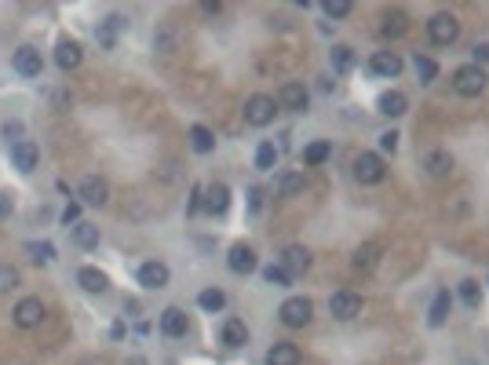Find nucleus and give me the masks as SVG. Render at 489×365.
I'll return each instance as SVG.
<instances>
[{
    "mask_svg": "<svg viewBox=\"0 0 489 365\" xmlns=\"http://www.w3.org/2000/svg\"><path fill=\"white\" fill-rule=\"evenodd\" d=\"M278 103H282L285 110H292V113H303V110L311 106V91H307V84L289 81V84L278 91Z\"/></svg>",
    "mask_w": 489,
    "mask_h": 365,
    "instance_id": "obj_7",
    "label": "nucleus"
},
{
    "mask_svg": "<svg viewBox=\"0 0 489 365\" xmlns=\"http://www.w3.org/2000/svg\"><path fill=\"white\" fill-rule=\"evenodd\" d=\"M274 165H278V146H274V143H259V150H256V168H259V172H270Z\"/></svg>",
    "mask_w": 489,
    "mask_h": 365,
    "instance_id": "obj_32",
    "label": "nucleus"
},
{
    "mask_svg": "<svg viewBox=\"0 0 489 365\" xmlns=\"http://www.w3.org/2000/svg\"><path fill=\"white\" fill-rule=\"evenodd\" d=\"M423 168H427V175H449V168H453V154L449 150H427L423 154Z\"/></svg>",
    "mask_w": 489,
    "mask_h": 365,
    "instance_id": "obj_19",
    "label": "nucleus"
},
{
    "mask_svg": "<svg viewBox=\"0 0 489 365\" xmlns=\"http://www.w3.org/2000/svg\"><path fill=\"white\" fill-rule=\"evenodd\" d=\"M41 51L37 48H19L15 51V73H22V77H41Z\"/></svg>",
    "mask_w": 489,
    "mask_h": 365,
    "instance_id": "obj_13",
    "label": "nucleus"
},
{
    "mask_svg": "<svg viewBox=\"0 0 489 365\" xmlns=\"http://www.w3.org/2000/svg\"><path fill=\"white\" fill-rule=\"evenodd\" d=\"M84 365H91V361H84Z\"/></svg>",
    "mask_w": 489,
    "mask_h": 365,
    "instance_id": "obj_47",
    "label": "nucleus"
},
{
    "mask_svg": "<svg viewBox=\"0 0 489 365\" xmlns=\"http://www.w3.org/2000/svg\"><path fill=\"white\" fill-rule=\"evenodd\" d=\"M329 311H332V318H340V322H351V318H358L361 314V296L358 292H332V299H329Z\"/></svg>",
    "mask_w": 489,
    "mask_h": 365,
    "instance_id": "obj_6",
    "label": "nucleus"
},
{
    "mask_svg": "<svg viewBox=\"0 0 489 365\" xmlns=\"http://www.w3.org/2000/svg\"><path fill=\"white\" fill-rule=\"evenodd\" d=\"M19 285V270L15 267H0V292H8Z\"/></svg>",
    "mask_w": 489,
    "mask_h": 365,
    "instance_id": "obj_39",
    "label": "nucleus"
},
{
    "mask_svg": "<svg viewBox=\"0 0 489 365\" xmlns=\"http://www.w3.org/2000/svg\"><path fill=\"white\" fill-rule=\"evenodd\" d=\"M449 311H453V296H449V289H438L435 299H431V314H427V325H431V329L446 325Z\"/></svg>",
    "mask_w": 489,
    "mask_h": 365,
    "instance_id": "obj_17",
    "label": "nucleus"
},
{
    "mask_svg": "<svg viewBox=\"0 0 489 365\" xmlns=\"http://www.w3.org/2000/svg\"><path fill=\"white\" fill-rule=\"evenodd\" d=\"M282 325H289V329H303L311 322V314H314V303L307 299V296H292V299H285L282 303Z\"/></svg>",
    "mask_w": 489,
    "mask_h": 365,
    "instance_id": "obj_2",
    "label": "nucleus"
},
{
    "mask_svg": "<svg viewBox=\"0 0 489 365\" xmlns=\"http://www.w3.org/2000/svg\"><path fill=\"white\" fill-rule=\"evenodd\" d=\"M11 208H15L11 194H4V190H0V220H8V216H11Z\"/></svg>",
    "mask_w": 489,
    "mask_h": 365,
    "instance_id": "obj_43",
    "label": "nucleus"
},
{
    "mask_svg": "<svg viewBox=\"0 0 489 365\" xmlns=\"http://www.w3.org/2000/svg\"><path fill=\"white\" fill-rule=\"evenodd\" d=\"M485 70L482 66H475V63H468V66H460L453 73V91L456 96H464V99H475V96H482L485 91Z\"/></svg>",
    "mask_w": 489,
    "mask_h": 365,
    "instance_id": "obj_1",
    "label": "nucleus"
},
{
    "mask_svg": "<svg viewBox=\"0 0 489 365\" xmlns=\"http://www.w3.org/2000/svg\"><path fill=\"white\" fill-rule=\"evenodd\" d=\"M81 201L84 205H106L110 201V182L99 175H84L81 179Z\"/></svg>",
    "mask_w": 489,
    "mask_h": 365,
    "instance_id": "obj_9",
    "label": "nucleus"
},
{
    "mask_svg": "<svg viewBox=\"0 0 489 365\" xmlns=\"http://www.w3.org/2000/svg\"><path fill=\"white\" fill-rule=\"evenodd\" d=\"M197 307H201V311H212V314L223 311V307H227V296H223V289H205V292L197 296Z\"/></svg>",
    "mask_w": 489,
    "mask_h": 365,
    "instance_id": "obj_28",
    "label": "nucleus"
},
{
    "mask_svg": "<svg viewBox=\"0 0 489 365\" xmlns=\"http://www.w3.org/2000/svg\"><path fill=\"white\" fill-rule=\"evenodd\" d=\"M329 58H332V70H336V73H347V70L354 66V51H351L347 44H336V48L329 51Z\"/></svg>",
    "mask_w": 489,
    "mask_h": 365,
    "instance_id": "obj_29",
    "label": "nucleus"
},
{
    "mask_svg": "<svg viewBox=\"0 0 489 365\" xmlns=\"http://www.w3.org/2000/svg\"><path fill=\"white\" fill-rule=\"evenodd\" d=\"M77 285H81L84 292H106V289H110L106 274L96 270V267H81V270H77Z\"/></svg>",
    "mask_w": 489,
    "mask_h": 365,
    "instance_id": "obj_21",
    "label": "nucleus"
},
{
    "mask_svg": "<svg viewBox=\"0 0 489 365\" xmlns=\"http://www.w3.org/2000/svg\"><path fill=\"white\" fill-rule=\"evenodd\" d=\"M139 285L143 289H165L168 285V267L161 259H150L139 267Z\"/></svg>",
    "mask_w": 489,
    "mask_h": 365,
    "instance_id": "obj_10",
    "label": "nucleus"
},
{
    "mask_svg": "<svg viewBox=\"0 0 489 365\" xmlns=\"http://www.w3.org/2000/svg\"><path fill=\"white\" fill-rule=\"evenodd\" d=\"M416 77L423 84H431L438 77V63H435V58H427V55H416Z\"/></svg>",
    "mask_w": 489,
    "mask_h": 365,
    "instance_id": "obj_36",
    "label": "nucleus"
},
{
    "mask_svg": "<svg viewBox=\"0 0 489 365\" xmlns=\"http://www.w3.org/2000/svg\"><path fill=\"white\" fill-rule=\"evenodd\" d=\"M73 245L77 249H96L99 245V227L96 223H73Z\"/></svg>",
    "mask_w": 489,
    "mask_h": 365,
    "instance_id": "obj_26",
    "label": "nucleus"
},
{
    "mask_svg": "<svg viewBox=\"0 0 489 365\" xmlns=\"http://www.w3.org/2000/svg\"><path fill=\"white\" fill-rule=\"evenodd\" d=\"M376 263H380V249L376 245H361L354 252V270H373Z\"/></svg>",
    "mask_w": 489,
    "mask_h": 365,
    "instance_id": "obj_31",
    "label": "nucleus"
},
{
    "mask_svg": "<svg viewBox=\"0 0 489 365\" xmlns=\"http://www.w3.org/2000/svg\"><path fill=\"white\" fill-rule=\"evenodd\" d=\"M329 150H332V146H329L325 139H318V143H311L307 150H303V161H307V165H325V161H329Z\"/></svg>",
    "mask_w": 489,
    "mask_h": 365,
    "instance_id": "obj_34",
    "label": "nucleus"
},
{
    "mask_svg": "<svg viewBox=\"0 0 489 365\" xmlns=\"http://www.w3.org/2000/svg\"><path fill=\"white\" fill-rule=\"evenodd\" d=\"M11 161H15L19 172H34V168H37V146L29 143V139L11 143Z\"/></svg>",
    "mask_w": 489,
    "mask_h": 365,
    "instance_id": "obj_14",
    "label": "nucleus"
},
{
    "mask_svg": "<svg viewBox=\"0 0 489 365\" xmlns=\"http://www.w3.org/2000/svg\"><path fill=\"white\" fill-rule=\"evenodd\" d=\"M190 146H194V154H212V150H216V139H212V132L205 125H194L190 128Z\"/></svg>",
    "mask_w": 489,
    "mask_h": 365,
    "instance_id": "obj_27",
    "label": "nucleus"
},
{
    "mask_svg": "<svg viewBox=\"0 0 489 365\" xmlns=\"http://www.w3.org/2000/svg\"><path fill=\"white\" fill-rule=\"evenodd\" d=\"M278 194H282V197H299V194H303V175H299V172H285V175L278 179Z\"/></svg>",
    "mask_w": 489,
    "mask_h": 365,
    "instance_id": "obj_30",
    "label": "nucleus"
},
{
    "mask_svg": "<svg viewBox=\"0 0 489 365\" xmlns=\"http://www.w3.org/2000/svg\"><path fill=\"white\" fill-rule=\"evenodd\" d=\"M223 344H227V347H241V344H249V329H244L241 318H227V322H223Z\"/></svg>",
    "mask_w": 489,
    "mask_h": 365,
    "instance_id": "obj_24",
    "label": "nucleus"
},
{
    "mask_svg": "<svg viewBox=\"0 0 489 365\" xmlns=\"http://www.w3.org/2000/svg\"><path fill=\"white\" fill-rule=\"evenodd\" d=\"M44 322V303L37 296H26L19 299V307H15V325L19 329H37Z\"/></svg>",
    "mask_w": 489,
    "mask_h": 365,
    "instance_id": "obj_8",
    "label": "nucleus"
},
{
    "mask_svg": "<svg viewBox=\"0 0 489 365\" xmlns=\"http://www.w3.org/2000/svg\"><path fill=\"white\" fill-rule=\"evenodd\" d=\"M369 66H373V73H380V77H398V73H402V55H398V51H376Z\"/></svg>",
    "mask_w": 489,
    "mask_h": 365,
    "instance_id": "obj_16",
    "label": "nucleus"
},
{
    "mask_svg": "<svg viewBox=\"0 0 489 365\" xmlns=\"http://www.w3.org/2000/svg\"><path fill=\"white\" fill-rule=\"evenodd\" d=\"M376 106H380V113H384V117H402V113H406V106H409V99L402 96V91H384Z\"/></svg>",
    "mask_w": 489,
    "mask_h": 365,
    "instance_id": "obj_23",
    "label": "nucleus"
},
{
    "mask_svg": "<svg viewBox=\"0 0 489 365\" xmlns=\"http://www.w3.org/2000/svg\"><path fill=\"white\" fill-rule=\"evenodd\" d=\"M380 150L384 154H394V150H398V132H384L380 135Z\"/></svg>",
    "mask_w": 489,
    "mask_h": 365,
    "instance_id": "obj_41",
    "label": "nucleus"
},
{
    "mask_svg": "<svg viewBox=\"0 0 489 365\" xmlns=\"http://www.w3.org/2000/svg\"><path fill=\"white\" fill-rule=\"evenodd\" d=\"M227 208H230V190H227V182H212V187L205 190V212H208V216H223Z\"/></svg>",
    "mask_w": 489,
    "mask_h": 365,
    "instance_id": "obj_11",
    "label": "nucleus"
},
{
    "mask_svg": "<svg viewBox=\"0 0 489 365\" xmlns=\"http://www.w3.org/2000/svg\"><path fill=\"white\" fill-rule=\"evenodd\" d=\"M125 26V19H117V15H110L106 22H103V29H99V44L103 48H113L117 44V29Z\"/></svg>",
    "mask_w": 489,
    "mask_h": 365,
    "instance_id": "obj_33",
    "label": "nucleus"
},
{
    "mask_svg": "<svg viewBox=\"0 0 489 365\" xmlns=\"http://www.w3.org/2000/svg\"><path fill=\"white\" fill-rule=\"evenodd\" d=\"M29 256H34V263H51L55 249L48 245V241H29Z\"/></svg>",
    "mask_w": 489,
    "mask_h": 365,
    "instance_id": "obj_37",
    "label": "nucleus"
},
{
    "mask_svg": "<svg viewBox=\"0 0 489 365\" xmlns=\"http://www.w3.org/2000/svg\"><path fill=\"white\" fill-rule=\"evenodd\" d=\"M197 208H205V187H194V190H190V205H187V212L194 216Z\"/></svg>",
    "mask_w": 489,
    "mask_h": 365,
    "instance_id": "obj_42",
    "label": "nucleus"
},
{
    "mask_svg": "<svg viewBox=\"0 0 489 365\" xmlns=\"http://www.w3.org/2000/svg\"><path fill=\"white\" fill-rule=\"evenodd\" d=\"M77 216H81V201H70L63 212V223H77Z\"/></svg>",
    "mask_w": 489,
    "mask_h": 365,
    "instance_id": "obj_44",
    "label": "nucleus"
},
{
    "mask_svg": "<svg viewBox=\"0 0 489 365\" xmlns=\"http://www.w3.org/2000/svg\"><path fill=\"white\" fill-rule=\"evenodd\" d=\"M81 58H84V51H81L77 41H58V48H55V63H58V70H77V66H81Z\"/></svg>",
    "mask_w": 489,
    "mask_h": 365,
    "instance_id": "obj_15",
    "label": "nucleus"
},
{
    "mask_svg": "<svg viewBox=\"0 0 489 365\" xmlns=\"http://www.w3.org/2000/svg\"><path fill=\"white\" fill-rule=\"evenodd\" d=\"M347 11H351L347 0H329V4H325V15H329V19H344Z\"/></svg>",
    "mask_w": 489,
    "mask_h": 365,
    "instance_id": "obj_40",
    "label": "nucleus"
},
{
    "mask_svg": "<svg viewBox=\"0 0 489 365\" xmlns=\"http://www.w3.org/2000/svg\"><path fill=\"white\" fill-rule=\"evenodd\" d=\"M128 365H146V361H143V358H132V361H128Z\"/></svg>",
    "mask_w": 489,
    "mask_h": 365,
    "instance_id": "obj_46",
    "label": "nucleus"
},
{
    "mask_svg": "<svg viewBox=\"0 0 489 365\" xmlns=\"http://www.w3.org/2000/svg\"><path fill=\"white\" fill-rule=\"evenodd\" d=\"M161 332L165 336H187V314H182L179 307H168L161 314Z\"/></svg>",
    "mask_w": 489,
    "mask_h": 365,
    "instance_id": "obj_22",
    "label": "nucleus"
},
{
    "mask_svg": "<svg viewBox=\"0 0 489 365\" xmlns=\"http://www.w3.org/2000/svg\"><path fill=\"white\" fill-rule=\"evenodd\" d=\"M460 299L468 303V307H478V303H482V289H478V282H460Z\"/></svg>",
    "mask_w": 489,
    "mask_h": 365,
    "instance_id": "obj_38",
    "label": "nucleus"
},
{
    "mask_svg": "<svg viewBox=\"0 0 489 365\" xmlns=\"http://www.w3.org/2000/svg\"><path fill=\"white\" fill-rule=\"evenodd\" d=\"M478 63H489V44H475V66Z\"/></svg>",
    "mask_w": 489,
    "mask_h": 365,
    "instance_id": "obj_45",
    "label": "nucleus"
},
{
    "mask_svg": "<svg viewBox=\"0 0 489 365\" xmlns=\"http://www.w3.org/2000/svg\"><path fill=\"white\" fill-rule=\"evenodd\" d=\"M267 365H299V347L296 344H274L267 354Z\"/></svg>",
    "mask_w": 489,
    "mask_h": 365,
    "instance_id": "obj_25",
    "label": "nucleus"
},
{
    "mask_svg": "<svg viewBox=\"0 0 489 365\" xmlns=\"http://www.w3.org/2000/svg\"><path fill=\"white\" fill-rule=\"evenodd\" d=\"M282 267L289 270V274H303L311 267V252L303 249V245H289L285 252H282Z\"/></svg>",
    "mask_w": 489,
    "mask_h": 365,
    "instance_id": "obj_20",
    "label": "nucleus"
},
{
    "mask_svg": "<svg viewBox=\"0 0 489 365\" xmlns=\"http://www.w3.org/2000/svg\"><path fill=\"white\" fill-rule=\"evenodd\" d=\"M406 29H409V15L402 11V8H391V11H384V19H380V34L384 37H402L406 34Z\"/></svg>",
    "mask_w": 489,
    "mask_h": 365,
    "instance_id": "obj_12",
    "label": "nucleus"
},
{
    "mask_svg": "<svg viewBox=\"0 0 489 365\" xmlns=\"http://www.w3.org/2000/svg\"><path fill=\"white\" fill-rule=\"evenodd\" d=\"M263 282H270V285H278V289H285L289 282H292V274L282 267V263H270V267H263Z\"/></svg>",
    "mask_w": 489,
    "mask_h": 365,
    "instance_id": "obj_35",
    "label": "nucleus"
},
{
    "mask_svg": "<svg viewBox=\"0 0 489 365\" xmlns=\"http://www.w3.org/2000/svg\"><path fill=\"white\" fill-rule=\"evenodd\" d=\"M387 175V165L380 154H358L354 158V179L365 182V187H376V182H384Z\"/></svg>",
    "mask_w": 489,
    "mask_h": 365,
    "instance_id": "obj_3",
    "label": "nucleus"
},
{
    "mask_svg": "<svg viewBox=\"0 0 489 365\" xmlns=\"http://www.w3.org/2000/svg\"><path fill=\"white\" fill-rule=\"evenodd\" d=\"M427 37L446 48V44H453L456 37H460V22H456V15H449V11H438L431 22H427Z\"/></svg>",
    "mask_w": 489,
    "mask_h": 365,
    "instance_id": "obj_4",
    "label": "nucleus"
},
{
    "mask_svg": "<svg viewBox=\"0 0 489 365\" xmlns=\"http://www.w3.org/2000/svg\"><path fill=\"white\" fill-rule=\"evenodd\" d=\"M274 103L270 96H252L249 103H244V125H252V128H267L270 120H274Z\"/></svg>",
    "mask_w": 489,
    "mask_h": 365,
    "instance_id": "obj_5",
    "label": "nucleus"
},
{
    "mask_svg": "<svg viewBox=\"0 0 489 365\" xmlns=\"http://www.w3.org/2000/svg\"><path fill=\"white\" fill-rule=\"evenodd\" d=\"M227 267H230L234 274H252V270H256V252H252L249 245H234L230 256H227Z\"/></svg>",
    "mask_w": 489,
    "mask_h": 365,
    "instance_id": "obj_18",
    "label": "nucleus"
}]
</instances>
